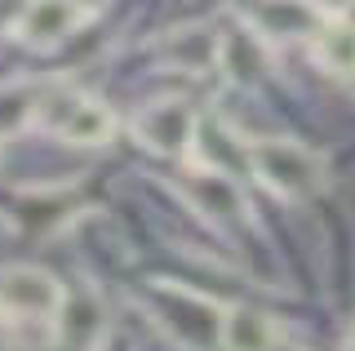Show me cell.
Here are the masks:
<instances>
[{
	"instance_id": "obj_10",
	"label": "cell",
	"mask_w": 355,
	"mask_h": 351,
	"mask_svg": "<svg viewBox=\"0 0 355 351\" xmlns=\"http://www.w3.org/2000/svg\"><path fill=\"white\" fill-rule=\"evenodd\" d=\"M218 67L236 85H258L271 71V53L266 40L253 31V23H227L218 31Z\"/></svg>"
},
{
	"instance_id": "obj_12",
	"label": "cell",
	"mask_w": 355,
	"mask_h": 351,
	"mask_svg": "<svg viewBox=\"0 0 355 351\" xmlns=\"http://www.w3.org/2000/svg\"><path fill=\"white\" fill-rule=\"evenodd\" d=\"M311 45H315V58L324 62L333 76L355 80V23H347V18H329Z\"/></svg>"
},
{
	"instance_id": "obj_4",
	"label": "cell",
	"mask_w": 355,
	"mask_h": 351,
	"mask_svg": "<svg viewBox=\"0 0 355 351\" xmlns=\"http://www.w3.org/2000/svg\"><path fill=\"white\" fill-rule=\"evenodd\" d=\"M62 284L44 267L0 271V320L5 325H53L62 307Z\"/></svg>"
},
{
	"instance_id": "obj_6",
	"label": "cell",
	"mask_w": 355,
	"mask_h": 351,
	"mask_svg": "<svg viewBox=\"0 0 355 351\" xmlns=\"http://www.w3.org/2000/svg\"><path fill=\"white\" fill-rule=\"evenodd\" d=\"M196 129H200V120L191 112V103H182V98L151 103L133 120V138L147 151H155V156H187V151H196Z\"/></svg>"
},
{
	"instance_id": "obj_5",
	"label": "cell",
	"mask_w": 355,
	"mask_h": 351,
	"mask_svg": "<svg viewBox=\"0 0 355 351\" xmlns=\"http://www.w3.org/2000/svg\"><path fill=\"white\" fill-rule=\"evenodd\" d=\"M182 196L191 200L200 218H209L214 227H244L249 223V200H244L236 173L214 169V164H191L182 173Z\"/></svg>"
},
{
	"instance_id": "obj_8",
	"label": "cell",
	"mask_w": 355,
	"mask_h": 351,
	"mask_svg": "<svg viewBox=\"0 0 355 351\" xmlns=\"http://www.w3.org/2000/svg\"><path fill=\"white\" fill-rule=\"evenodd\" d=\"M249 23L262 40H315L329 18L311 0H253Z\"/></svg>"
},
{
	"instance_id": "obj_3",
	"label": "cell",
	"mask_w": 355,
	"mask_h": 351,
	"mask_svg": "<svg viewBox=\"0 0 355 351\" xmlns=\"http://www.w3.org/2000/svg\"><path fill=\"white\" fill-rule=\"evenodd\" d=\"M36 120L71 147H107L116 138V116L76 85H49L36 98Z\"/></svg>"
},
{
	"instance_id": "obj_7",
	"label": "cell",
	"mask_w": 355,
	"mask_h": 351,
	"mask_svg": "<svg viewBox=\"0 0 355 351\" xmlns=\"http://www.w3.org/2000/svg\"><path fill=\"white\" fill-rule=\"evenodd\" d=\"M111 334V320H107V307L94 289H71L62 293V307L53 316V338L67 347V351H98Z\"/></svg>"
},
{
	"instance_id": "obj_11",
	"label": "cell",
	"mask_w": 355,
	"mask_h": 351,
	"mask_svg": "<svg viewBox=\"0 0 355 351\" xmlns=\"http://www.w3.org/2000/svg\"><path fill=\"white\" fill-rule=\"evenodd\" d=\"M280 347V325L258 307H227L222 320V351H275Z\"/></svg>"
},
{
	"instance_id": "obj_16",
	"label": "cell",
	"mask_w": 355,
	"mask_h": 351,
	"mask_svg": "<svg viewBox=\"0 0 355 351\" xmlns=\"http://www.w3.org/2000/svg\"><path fill=\"white\" fill-rule=\"evenodd\" d=\"M347 351H355V329H351V338H347Z\"/></svg>"
},
{
	"instance_id": "obj_13",
	"label": "cell",
	"mask_w": 355,
	"mask_h": 351,
	"mask_svg": "<svg viewBox=\"0 0 355 351\" xmlns=\"http://www.w3.org/2000/svg\"><path fill=\"white\" fill-rule=\"evenodd\" d=\"M169 62H173V67H187V71L218 67V36L209 27L173 31V36H169Z\"/></svg>"
},
{
	"instance_id": "obj_1",
	"label": "cell",
	"mask_w": 355,
	"mask_h": 351,
	"mask_svg": "<svg viewBox=\"0 0 355 351\" xmlns=\"http://www.w3.org/2000/svg\"><path fill=\"white\" fill-rule=\"evenodd\" d=\"M147 316L155 320L164 338L182 351H222V320L227 307L209 293H196L187 284L155 280L147 289Z\"/></svg>"
},
{
	"instance_id": "obj_9",
	"label": "cell",
	"mask_w": 355,
	"mask_h": 351,
	"mask_svg": "<svg viewBox=\"0 0 355 351\" xmlns=\"http://www.w3.org/2000/svg\"><path fill=\"white\" fill-rule=\"evenodd\" d=\"M85 23V5L80 0H27L18 18V40L31 49H53L67 36H76V27Z\"/></svg>"
},
{
	"instance_id": "obj_2",
	"label": "cell",
	"mask_w": 355,
	"mask_h": 351,
	"mask_svg": "<svg viewBox=\"0 0 355 351\" xmlns=\"http://www.w3.org/2000/svg\"><path fill=\"white\" fill-rule=\"evenodd\" d=\"M244 164H249V173L266 191L284 196V200H306V196H315L329 182L324 156H320L315 147H306V142H293V138H258V142H249Z\"/></svg>"
},
{
	"instance_id": "obj_15",
	"label": "cell",
	"mask_w": 355,
	"mask_h": 351,
	"mask_svg": "<svg viewBox=\"0 0 355 351\" xmlns=\"http://www.w3.org/2000/svg\"><path fill=\"white\" fill-rule=\"evenodd\" d=\"M342 18H347V23H355V0L347 5V14H342Z\"/></svg>"
},
{
	"instance_id": "obj_14",
	"label": "cell",
	"mask_w": 355,
	"mask_h": 351,
	"mask_svg": "<svg viewBox=\"0 0 355 351\" xmlns=\"http://www.w3.org/2000/svg\"><path fill=\"white\" fill-rule=\"evenodd\" d=\"M311 5H315L320 9V14H333V18H342V14H347V5H351V0H311Z\"/></svg>"
}]
</instances>
